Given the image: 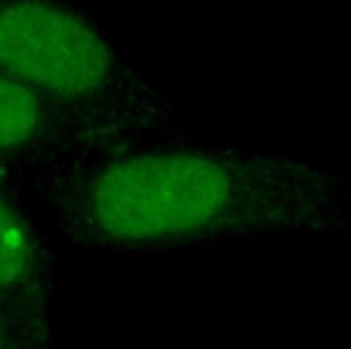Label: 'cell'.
Returning <instances> with one entry per match:
<instances>
[{"label": "cell", "mask_w": 351, "mask_h": 349, "mask_svg": "<svg viewBox=\"0 0 351 349\" xmlns=\"http://www.w3.org/2000/svg\"><path fill=\"white\" fill-rule=\"evenodd\" d=\"M343 184L304 158L175 132L80 160L33 190L56 237L84 252L186 250L339 224Z\"/></svg>", "instance_id": "1"}, {"label": "cell", "mask_w": 351, "mask_h": 349, "mask_svg": "<svg viewBox=\"0 0 351 349\" xmlns=\"http://www.w3.org/2000/svg\"><path fill=\"white\" fill-rule=\"evenodd\" d=\"M0 75L75 115L143 136L173 132L160 84L69 0H0Z\"/></svg>", "instance_id": "2"}, {"label": "cell", "mask_w": 351, "mask_h": 349, "mask_svg": "<svg viewBox=\"0 0 351 349\" xmlns=\"http://www.w3.org/2000/svg\"><path fill=\"white\" fill-rule=\"evenodd\" d=\"M145 139L151 136L69 112L0 75V181L30 196L67 166Z\"/></svg>", "instance_id": "3"}, {"label": "cell", "mask_w": 351, "mask_h": 349, "mask_svg": "<svg viewBox=\"0 0 351 349\" xmlns=\"http://www.w3.org/2000/svg\"><path fill=\"white\" fill-rule=\"evenodd\" d=\"M30 201L0 181V317L33 349H56V248Z\"/></svg>", "instance_id": "4"}, {"label": "cell", "mask_w": 351, "mask_h": 349, "mask_svg": "<svg viewBox=\"0 0 351 349\" xmlns=\"http://www.w3.org/2000/svg\"><path fill=\"white\" fill-rule=\"evenodd\" d=\"M0 349H33V345L0 317Z\"/></svg>", "instance_id": "5"}]
</instances>
